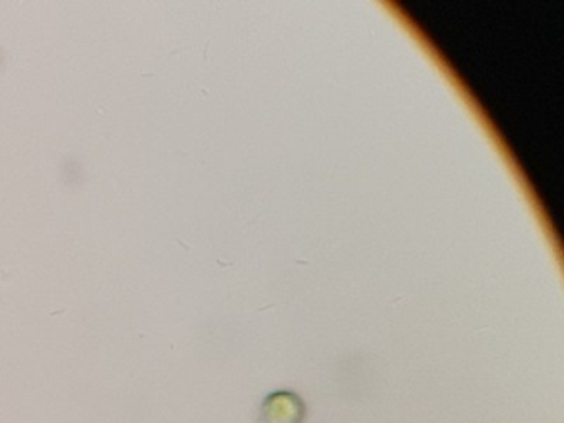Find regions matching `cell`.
Instances as JSON below:
<instances>
[{
    "label": "cell",
    "mask_w": 564,
    "mask_h": 423,
    "mask_svg": "<svg viewBox=\"0 0 564 423\" xmlns=\"http://www.w3.org/2000/svg\"><path fill=\"white\" fill-rule=\"evenodd\" d=\"M306 415L302 397L289 390L270 393L260 406V423H303Z\"/></svg>",
    "instance_id": "6da1fadb"
}]
</instances>
